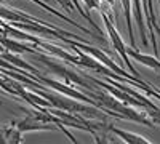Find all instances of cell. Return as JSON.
I'll use <instances>...</instances> for the list:
<instances>
[{"label": "cell", "instance_id": "obj_1", "mask_svg": "<svg viewBox=\"0 0 160 144\" xmlns=\"http://www.w3.org/2000/svg\"><path fill=\"white\" fill-rule=\"evenodd\" d=\"M43 98H47L50 101V104L53 107L58 109H64V111H71V112H87L93 117H102V114L98 112V109H91L88 106H83V104H78L77 101L71 99V96H62V93H40Z\"/></svg>", "mask_w": 160, "mask_h": 144}, {"label": "cell", "instance_id": "obj_2", "mask_svg": "<svg viewBox=\"0 0 160 144\" xmlns=\"http://www.w3.org/2000/svg\"><path fill=\"white\" fill-rule=\"evenodd\" d=\"M102 19H104L106 29H108V32H109V37H111V42H112L114 48L118 51L120 55H122V58L125 59V62H127V66L130 67V71H131V72H135V69L131 67V64H130V61H128V56H127V47H125V43L122 42V38H120V35L117 34V31H115V27L112 26V22L109 21V16L102 13ZM135 74L138 75V72H135Z\"/></svg>", "mask_w": 160, "mask_h": 144}, {"label": "cell", "instance_id": "obj_3", "mask_svg": "<svg viewBox=\"0 0 160 144\" xmlns=\"http://www.w3.org/2000/svg\"><path fill=\"white\" fill-rule=\"evenodd\" d=\"M108 132H111L114 136L120 138L125 144H152L151 141H148L146 138L136 135V133H131V132H127V130H122V128H117L114 125H108L106 127Z\"/></svg>", "mask_w": 160, "mask_h": 144}, {"label": "cell", "instance_id": "obj_4", "mask_svg": "<svg viewBox=\"0 0 160 144\" xmlns=\"http://www.w3.org/2000/svg\"><path fill=\"white\" fill-rule=\"evenodd\" d=\"M127 55H130L133 59H136L138 62L144 64L154 71H160V61L155 58V56H149V55H142L139 53L138 50H133V48H127Z\"/></svg>", "mask_w": 160, "mask_h": 144}, {"label": "cell", "instance_id": "obj_5", "mask_svg": "<svg viewBox=\"0 0 160 144\" xmlns=\"http://www.w3.org/2000/svg\"><path fill=\"white\" fill-rule=\"evenodd\" d=\"M0 43H2L7 50L13 51V53H24V51H32L31 48H28L26 45L16 42V40H11V38H7V37H0Z\"/></svg>", "mask_w": 160, "mask_h": 144}, {"label": "cell", "instance_id": "obj_6", "mask_svg": "<svg viewBox=\"0 0 160 144\" xmlns=\"http://www.w3.org/2000/svg\"><path fill=\"white\" fill-rule=\"evenodd\" d=\"M2 56H3L5 59H8L10 62H13V64H15V66H18V67H24V69L34 71V67H32V66H29L28 62H24V61H22V59H19V58H15V56H13L11 53H3Z\"/></svg>", "mask_w": 160, "mask_h": 144}, {"label": "cell", "instance_id": "obj_7", "mask_svg": "<svg viewBox=\"0 0 160 144\" xmlns=\"http://www.w3.org/2000/svg\"><path fill=\"white\" fill-rule=\"evenodd\" d=\"M149 117V120H152V123H157V125H160V109L157 107V109H152V111H149L148 114H146Z\"/></svg>", "mask_w": 160, "mask_h": 144}, {"label": "cell", "instance_id": "obj_8", "mask_svg": "<svg viewBox=\"0 0 160 144\" xmlns=\"http://www.w3.org/2000/svg\"><path fill=\"white\" fill-rule=\"evenodd\" d=\"M91 135H93V139H95L96 144H111L109 138L106 135H96V132H91Z\"/></svg>", "mask_w": 160, "mask_h": 144}, {"label": "cell", "instance_id": "obj_9", "mask_svg": "<svg viewBox=\"0 0 160 144\" xmlns=\"http://www.w3.org/2000/svg\"><path fill=\"white\" fill-rule=\"evenodd\" d=\"M83 2L87 3L88 8H95V7H98V5H96V0H83Z\"/></svg>", "mask_w": 160, "mask_h": 144}, {"label": "cell", "instance_id": "obj_10", "mask_svg": "<svg viewBox=\"0 0 160 144\" xmlns=\"http://www.w3.org/2000/svg\"><path fill=\"white\" fill-rule=\"evenodd\" d=\"M154 96L160 99V90H157V88H154Z\"/></svg>", "mask_w": 160, "mask_h": 144}, {"label": "cell", "instance_id": "obj_11", "mask_svg": "<svg viewBox=\"0 0 160 144\" xmlns=\"http://www.w3.org/2000/svg\"><path fill=\"white\" fill-rule=\"evenodd\" d=\"M72 2H74V5H75V7H78V2H77V0H72Z\"/></svg>", "mask_w": 160, "mask_h": 144}, {"label": "cell", "instance_id": "obj_12", "mask_svg": "<svg viewBox=\"0 0 160 144\" xmlns=\"http://www.w3.org/2000/svg\"><path fill=\"white\" fill-rule=\"evenodd\" d=\"M2 50H3V45H2V43H0V51H2Z\"/></svg>", "mask_w": 160, "mask_h": 144}]
</instances>
